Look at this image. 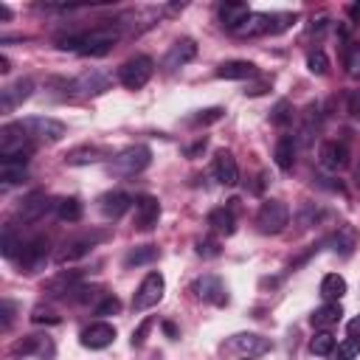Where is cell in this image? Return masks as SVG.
Segmentation results:
<instances>
[{
    "label": "cell",
    "instance_id": "obj_1",
    "mask_svg": "<svg viewBox=\"0 0 360 360\" xmlns=\"http://www.w3.org/2000/svg\"><path fill=\"white\" fill-rule=\"evenodd\" d=\"M118 37L122 34H118L115 25H102V28H93V32H85V34H76V37H63L59 40V48L76 51L82 56H104V54L113 51Z\"/></svg>",
    "mask_w": 360,
    "mask_h": 360
},
{
    "label": "cell",
    "instance_id": "obj_12",
    "mask_svg": "<svg viewBox=\"0 0 360 360\" xmlns=\"http://www.w3.org/2000/svg\"><path fill=\"white\" fill-rule=\"evenodd\" d=\"M194 293H197V298H203V302H208V304H217V307L228 304V290H225V284H223L220 276H203V279H197L194 282Z\"/></svg>",
    "mask_w": 360,
    "mask_h": 360
},
{
    "label": "cell",
    "instance_id": "obj_16",
    "mask_svg": "<svg viewBox=\"0 0 360 360\" xmlns=\"http://www.w3.org/2000/svg\"><path fill=\"white\" fill-rule=\"evenodd\" d=\"M158 217H161V203L153 194H144L135 200V228H141V231L155 228Z\"/></svg>",
    "mask_w": 360,
    "mask_h": 360
},
{
    "label": "cell",
    "instance_id": "obj_21",
    "mask_svg": "<svg viewBox=\"0 0 360 360\" xmlns=\"http://www.w3.org/2000/svg\"><path fill=\"white\" fill-rule=\"evenodd\" d=\"M234 34H236V37H262V34H273V14L251 12Z\"/></svg>",
    "mask_w": 360,
    "mask_h": 360
},
{
    "label": "cell",
    "instance_id": "obj_48",
    "mask_svg": "<svg viewBox=\"0 0 360 360\" xmlns=\"http://www.w3.org/2000/svg\"><path fill=\"white\" fill-rule=\"evenodd\" d=\"M0 313H3V329H9V326H12V318H14L12 302H3V304H0Z\"/></svg>",
    "mask_w": 360,
    "mask_h": 360
},
{
    "label": "cell",
    "instance_id": "obj_45",
    "mask_svg": "<svg viewBox=\"0 0 360 360\" xmlns=\"http://www.w3.org/2000/svg\"><path fill=\"white\" fill-rule=\"evenodd\" d=\"M223 107H208V110H200V115L194 118V122L197 124H214V122H220V118H223Z\"/></svg>",
    "mask_w": 360,
    "mask_h": 360
},
{
    "label": "cell",
    "instance_id": "obj_43",
    "mask_svg": "<svg viewBox=\"0 0 360 360\" xmlns=\"http://www.w3.org/2000/svg\"><path fill=\"white\" fill-rule=\"evenodd\" d=\"M118 310H122V302H118L115 295H104L96 307V315H115Z\"/></svg>",
    "mask_w": 360,
    "mask_h": 360
},
{
    "label": "cell",
    "instance_id": "obj_22",
    "mask_svg": "<svg viewBox=\"0 0 360 360\" xmlns=\"http://www.w3.org/2000/svg\"><path fill=\"white\" fill-rule=\"evenodd\" d=\"M329 245H333V251L338 256L349 259L355 254V248H357V231H355V225H346V223L338 225V231L333 234V239H329Z\"/></svg>",
    "mask_w": 360,
    "mask_h": 360
},
{
    "label": "cell",
    "instance_id": "obj_56",
    "mask_svg": "<svg viewBox=\"0 0 360 360\" xmlns=\"http://www.w3.org/2000/svg\"><path fill=\"white\" fill-rule=\"evenodd\" d=\"M357 183H360V166H357Z\"/></svg>",
    "mask_w": 360,
    "mask_h": 360
},
{
    "label": "cell",
    "instance_id": "obj_18",
    "mask_svg": "<svg viewBox=\"0 0 360 360\" xmlns=\"http://www.w3.org/2000/svg\"><path fill=\"white\" fill-rule=\"evenodd\" d=\"M32 90H34V82H32V79H17L14 85L3 87V90H0V110L12 113L17 104H23L28 96H32Z\"/></svg>",
    "mask_w": 360,
    "mask_h": 360
},
{
    "label": "cell",
    "instance_id": "obj_26",
    "mask_svg": "<svg viewBox=\"0 0 360 360\" xmlns=\"http://www.w3.org/2000/svg\"><path fill=\"white\" fill-rule=\"evenodd\" d=\"M341 315H344V307H341L338 302H326L324 307H318V310L310 315V321H313V326L326 329V326L338 324V321H341Z\"/></svg>",
    "mask_w": 360,
    "mask_h": 360
},
{
    "label": "cell",
    "instance_id": "obj_52",
    "mask_svg": "<svg viewBox=\"0 0 360 360\" xmlns=\"http://www.w3.org/2000/svg\"><path fill=\"white\" fill-rule=\"evenodd\" d=\"M12 68H9V59L6 56H0V74H9Z\"/></svg>",
    "mask_w": 360,
    "mask_h": 360
},
{
    "label": "cell",
    "instance_id": "obj_30",
    "mask_svg": "<svg viewBox=\"0 0 360 360\" xmlns=\"http://www.w3.org/2000/svg\"><path fill=\"white\" fill-rule=\"evenodd\" d=\"M102 158H107L104 149H99V146H82V149H74L65 161H68V166H87V164H99Z\"/></svg>",
    "mask_w": 360,
    "mask_h": 360
},
{
    "label": "cell",
    "instance_id": "obj_9",
    "mask_svg": "<svg viewBox=\"0 0 360 360\" xmlns=\"http://www.w3.org/2000/svg\"><path fill=\"white\" fill-rule=\"evenodd\" d=\"M104 234H85V236H76V239H68V243L54 254V262L56 265H71V262H79L82 256L90 254L96 243H102Z\"/></svg>",
    "mask_w": 360,
    "mask_h": 360
},
{
    "label": "cell",
    "instance_id": "obj_40",
    "mask_svg": "<svg viewBox=\"0 0 360 360\" xmlns=\"http://www.w3.org/2000/svg\"><path fill=\"white\" fill-rule=\"evenodd\" d=\"M102 295V287H93V284H90V287H76L74 290V302H79V304H87V302H96V298Z\"/></svg>",
    "mask_w": 360,
    "mask_h": 360
},
{
    "label": "cell",
    "instance_id": "obj_32",
    "mask_svg": "<svg viewBox=\"0 0 360 360\" xmlns=\"http://www.w3.org/2000/svg\"><path fill=\"white\" fill-rule=\"evenodd\" d=\"M158 259V248L155 245H135L127 256H124V267H141V265H153Z\"/></svg>",
    "mask_w": 360,
    "mask_h": 360
},
{
    "label": "cell",
    "instance_id": "obj_23",
    "mask_svg": "<svg viewBox=\"0 0 360 360\" xmlns=\"http://www.w3.org/2000/svg\"><path fill=\"white\" fill-rule=\"evenodd\" d=\"M214 177L220 180L223 186H236V180H239V169H236V161L231 153H217L214 155Z\"/></svg>",
    "mask_w": 360,
    "mask_h": 360
},
{
    "label": "cell",
    "instance_id": "obj_20",
    "mask_svg": "<svg viewBox=\"0 0 360 360\" xmlns=\"http://www.w3.org/2000/svg\"><path fill=\"white\" fill-rule=\"evenodd\" d=\"M194 56H197L194 40H177V43L169 48V54L164 56V68H166V71H177V68L189 65Z\"/></svg>",
    "mask_w": 360,
    "mask_h": 360
},
{
    "label": "cell",
    "instance_id": "obj_38",
    "mask_svg": "<svg viewBox=\"0 0 360 360\" xmlns=\"http://www.w3.org/2000/svg\"><path fill=\"white\" fill-rule=\"evenodd\" d=\"M307 68H310V74L324 76V74L329 71V59H326V54H324V51H310V56H307Z\"/></svg>",
    "mask_w": 360,
    "mask_h": 360
},
{
    "label": "cell",
    "instance_id": "obj_2",
    "mask_svg": "<svg viewBox=\"0 0 360 360\" xmlns=\"http://www.w3.org/2000/svg\"><path fill=\"white\" fill-rule=\"evenodd\" d=\"M32 153H34V144L20 127V122L6 124L0 130V164H25Z\"/></svg>",
    "mask_w": 360,
    "mask_h": 360
},
{
    "label": "cell",
    "instance_id": "obj_51",
    "mask_svg": "<svg viewBox=\"0 0 360 360\" xmlns=\"http://www.w3.org/2000/svg\"><path fill=\"white\" fill-rule=\"evenodd\" d=\"M346 329H349V338H360V315H357V318H352Z\"/></svg>",
    "mask_w": 360,
    "mask_h": 360
},
{
    "label": "cell",
    "instance_id": "obj_6",
    "mask_svg": "<svg viewBox=\"0 0 360 360\" xmlns=\"http://www.w3.org/2000/svg\"><path fill=\"white\" fill-rule=\"evenodd\" d=\"M290 223V208L282 200H265L259 214H256V228L259 234H282Z\"/></svg>",
    "mask_w": 360,
    "mask_h": 360
},
{
    "label": "cell",
    "instance_id": "obj_50",
    "mask_svg": "<svg viewBox=\"0 0 360 360\" xmlns=\"http://www.w3.org/2000/svg\"><path fill=\"white\" fill-rule=\"evenodd\" d=\"M267 87H270L267 82H256V85H251V87L245 90V96H262V93H265Z\"/></svg>",
    "mask_w": 360,
    "mask_h": 360
},
{
    "label": "cell",
    "instance_id": "obj_3",
    "mask_svg": "<svg viewBox=\"0 0 360 360\" xmlns=\"http://www.w3.org/2000/svg\"><path fill=\"white\" fill-rule=\"evenodd\" d=\"M149 164H153V149L144 146V144H135V146H127L124 153H118L110 161V172L118 175V177H133V175L144 172Z\"/></svg>",
    "mask_w": 360,
    "mask_h": 360
},
{
    "label": "cell",
    "instance_id": "obj_17",
    "mask_svg": "<svg viewBox=\"0 0 360 360\" xmlns=\"http://www.w3.org/2000/svg\"><path fill=\"white\" fill-rule=\"evenodd\" d=\"M113 341H115V326L113 324L96 321V324H90L87 329H82V346H87V349H104Z\"/></svg>",
    "mask_w": 360,
    "mask_h": 360
},
{
    "label": "cell",
    "instance_id": "obj_24",
    "mask_svg": "<svg viewBox=\"0 0 360 360\" xmlns=\"http://www.w3.org/2000/svg\"><path fill=\"white\" fill-rule=\"evenodd\" d=\"M220 79H231V82H243V79H254L256 76V65L245 63V59H231V63H223L217 68Z\"/></svg>",
    "mask_w": 360,
    "mask_h": 360
},
{
    "label": "cell",
    "instance_id": "obj_15",
    "mask_svg": "<svg viewBox=\"0 0 360 360\" xmlns=\"http://www.w3.org/2000/svg\"><path fill=\"white\" fill-rule=\"evenodd\" d=\"M130 205H133V197L127 192H107L99 197V212L104 220H118V217H124L130 212Z\"/></svg>",
    "mask_w": 360,
    "mask_h": 360
},
{
    "label": "cell",
    "instance_id": "obj_19",
    "mask_svg": "<svg viewBox=\"0 0 360 360\" xmlns=\"http://www.w3.org/2000/svg\"><path fill=\"white\" fill-rule=\"evenodd\" d=\"M79 279H82V270H63V273H56L54 279L45 282L43 293H48V295H54V298L74 295V290L79 287Z\"/></svg>",
    "mask_w": 360,
    "mask_h": 360
},
{
    "label": "cell",
    "instance_id": "obj_49",
    "mask_svg": "<svg viewBox=\"0 0 360 360\" xmlns=\"http://www.w3.org/2000/svg\"><path fill=\"white\" fill-rule=\"evenodd\" d=\"M349 115L360 118V90H355V93L349 96Z\"/></svg>",
    "mask_w": 360,
    "mask_h": 360
},
{
    "label": "cell",
    "instance_id": "obj_4",
    "mask_svg": "<svg viewBox=\"0 0 360 360\" xmlns=\"http://www.w3.org/2000/svg\"><path fill=\"white\" fill-rule=\"evenodd\" d=\"M113 85V76L102 68H90L85 74H79L74 82H65V93L68 96H102L107 93Z\"/></svg>",
    "mask_w": 360,
    "mask_h": 360
},
{
    "label": "cell",
    "instance_id": "obj_37",
    "mask_svg": "<svg viewBox=\"0 0 360 360\" xmlns=\"http://www.w3.org/2000/svg\"><path fill=\"white\" fill-rule=\"evenodd\" d=\"M333 355H335V360H355L360 355V338H346L344 344H338V349Z\"/></svg>",
    "mask_w": 360,
    "mask_h": 360
},
{
    "label": "cell",
    "instance_id": "obj_54",
    "mask_svg": "<svg viewBox=\"0 0 360 360\" xmlns=\"http://www.w3.org/2000/svg\"><path fill=\"white\" fill-rule=\"evenodd\" d=\"M0 17H3V20H12V12H9V6H3V3H0Z\"/></svg>",
    "mask_w": 360,
    "mask_h": 360
},
{
    "label": "cell",
    "instance_id": "obj_39",
    "mask_svg": "<svg viewBox=\"0 0 360 360\" xmlns=\"http://www.w3.org/2000/svg\"><path fill=\"white\" fill-rule=\"evenodd\" d=\"M270 122L279 124V127L290 124V122H293V104H290V102H279V104L273 107V115H270Z\"/></svg>",
    "mask_w": 360,
    "mask_h": 360
},
{
    "label": "cell",
    "instance_id": "obj_31",
    "mask_svg": "<svg viewBox=\"0 0 360 360\" xmlns=\"http://www.w3.org/2000/svg\"><path fill=\"white\" fill-rule=\"evenodd\" d=\"M276 164H279V169H284V172L293 169V164H295V135L279 138V144H276Z\"/></svg>",
    "mask_w": 360,
    "mask_h": 360
},
{
    "label": "cell",
    "instance_id": "obj_41",
    "mask_svg": "<svg viewBox=\"0 0 360 360\" xmlns=\"http://www.w3.org/2000/svg\"><path fill=\"white\" fill-rule=\"evenodd\" d=\"M321 208H315V203H307L304 208H302V214H298V223H302L304 228H310V225H315L318 220H321Z\"/></svg>",
    "mask_w": 360,
    "mask_h": 360
},
{
    "label": "cell",
    "instance_id": "obj_11",
    "mask_svg": "<svg viewBox=\"0 0 360 360\" xmlns=\"http://www.w3.org/2000/svg\"><path fill=\"white\" fill-rule=\"evenodd\" d=\"M51 197L45 194V192H32L28 197H23L20 200V208H17V217L23 220V223H37L40 217H45L48 212H51Z\"/></svg>",
    "mask_w": 360,
    "mask_h": 360
},
{
    "label": "cell",
    "instance_id": "obj_29",
    "mask_svg": "<svg viewBox=\"0 0 360 360\" xmlns=\"http://www.w3.org/2000/svg\"><path fill=\"white\" fill-rule=\"evenodd\" d=\"M321 295L326 302H341L346 295V279L338 276V273H326L324 282H321Z\"/></svg>",
    "mask_w": 360,
    "mask_h": 360
},
{
    "label": "cell",
    "instance_id": "obj_44",
    "mask_svg": "<svg viewBox=\"0 0 360 360\" xmlns=\"http://www.w3.org/2000/svg\"><path fill=\"white\" fill-rule=\"evenodd\" d=\"M346 71H349L352 79H360V43L352 45V51L346 56Z\"/></svg>",
    "mask_w": 360,
    "mask_h": 360
},
{
    "label": "cell",
    "instance_id": "obj_46",
    "mask_svg": "<svg viewBox=\"0 0 360 360\" xmlns=\"http://www.w3.org/2000/svg\"><path fill=\"white\" fill-rule=\"evenodd\" d=\"M149 329H153V318H146L135 333H133V346H144V341H146V335H149Z\"/></svg>",
    "mask_w": 360,
    "mask_h": 360
},
{
    "label": "cell",
    "instance_id": "obj_25",
    "mask_svg": "<svg viewBox=\"0 0 360 360\" xmlns=\"http://www.w3.org/2000/svg\"><path fill=\"white\" fill-rule=\"evenodd\" d=\"M248 14H251L248 3H223L220 6V23L228 28V32H236Z\"/></svg>",
    "mask_w": 360,
    "mask_h": 360
},
{
    "label": "cell",
    "instance_id": "obj_10",
    "mask_svg": "<svg viewBox=\"0 0 360 360\" xmlns=\"http://www.w3.org/2000/svg\"><path fill=\"white\" fill-rule=\"evenodd\" d=\"M48 251H51L48 236H34L32 243H25L23 254H20V265H23L25 273H34V270H40L48 262Z\"/></svg>",
    "mask_w": 360,
    "mask_h": 360
},
{
    "label": "cell",
    "instance_id": "obj_27",
    "mask_svg": "<svg viewBox=\"0 0 360 360\" xmlns=\"http://www.w3.org/2000/svg\"><path fill=\"white\" fill-rule=\"evenodd\" d=\"M208 225H212V231L217 234H225L231 236L236 231V217H234V208H214L212 214H208Z\"/></svg>",
    "mask_w": 360,
    "mask_h": 360
},
{
    "label": "cell",
    "instance_id": "obj_28",
    "mask_svg": "<svg viewBox=\"0 0 360 360\" xmlns=\"http://www.w3.org/2000/svg\"><path fill=\"white\" fill-rule=\"evenodd\" d=\"M17 352L23 355H37V357H54V344L48 338H40V335H32V338H25L14 346Z\"/></svg>",
    "mask_w": 360,
    "mask_h": 360
},
{
    "label": "cell",
    "instance_id": "obj_47",
    "mask_svg": "<svg viewBox=\"0 0 360 360\" xmlns=\"http://www.w3.org/2000/svg\"><path fill=\"white\" fill-rule=\"evenodd\" d=\"M32 321H34V324H59V318H56L54 313H45V310H40V307L34 310Z\"/></svg>",
    "mask_w": 360,
    "mask_h": 360
},
{
    "label": "cell",
    "instance_id": "obj_55",
    "mask_svg": "<svg viewBox=\"0 0 360 360\" xmlns=\"http://www.w3.org/2000/svg\"><path fill=\"white\" fill-rule=\"evenodd\" d=\"M349 14L357 17V14H360V3H352V6H349Z\"/></svg>",
    "mask_w": 360,
    "mask_h": 360
},
{
    "label": "cell",
    "instance_id": "obj_34",
    "mask_svg": "<svg viewBox=\"0 0 360 360\" xmlns=\"http://www.w3.org/2000/svg\"><path fill=\"white\" fill-rule=\"evenodd\" d=\"M28 177L25 164H0V183L3 186H17Z\"/></svg>",
    "mask_w": 360,
    "mask_h": 360
},
{
    "label": "cell",
    "instance_id": "obj_7",
    "mask_svg": "<svg viewBox=\"0 0 360 360\" xmlns=\"http://www.w3.org/2000/svg\"><path fill=\"white\" fill-rule=\"evenodd\" d=\"M164 293H166V282H164V276L158 273V270H153L144 282H141V287L135 290V298H133V310H138V313H144V310H153L161 298H164Z\"/></svg>",
    "mask_w": 360,
    "mask_h": 360
},
{
    "label": "cell",
    "instance_id": "obj_14",
    "mask_svg": "<svg viewBox=\"0 0 360 360\" xmlns=\"http://www.w3.org/2000/svg\"><path fill=\"white\" fill-rule=\"evenodd\" d=\"M318 158H321V166H324V169L341 172V169L349 166V146L341 144V141H326V144L321 146Z\"/></svg>",
    "mask_w": 360,
    "mask_h": 360
},
{
    "label": "cell",
    "instance_id": "obj_13",
    "mask_svg": "<svg viewBox=\"0 0 360 360\" xmlns=\"http://www.w3.org/2000/svg\"><path fill=\"white\" fill-rule=\"evenodd\" d=\"M223 349H228V352H239V355H262V352H267L270 349V341L267 338H262V335H254V333H239V335H234L231 341H225L223 344Z\"/></svg>",
    "mask_w": 360,
    "mask_h": 360
},
{
    "label": "cell",
    "instance_id": "obj_5",
    "mask_svg": "<svg viewBox=\"0 0 360 360\" xmlns=\"http://www.w3.org/2000/svg\"><path fill=\"white\" fill-rule=\"evenodd\" d=\"M20 127L25 130V135L32 141H45V144H56L65 138V124L56 122V118H48V115H28L20 122Z\"/></svg>",
    "mask_w": 360,
    "mask_h": 360
},
{
    "label": "cell",
    "instance_id": "obj_33",
    "mask_svg": "<svg viewBox=\"0 0 360 360\" xmlns=\"http://www.w3.org/2000/svg\"><path fill=\"white\" fill-rule=\"evenodd\" d=\"M56 214H59L63 223H79L82 214H85V208H82V203L76 197H65V200L56 203Z\"/></svg>",
    "mask_w": 360,
    "mask_h": 360
},
{
    "label": "cell",
    "instance_id": "obj_36",
    "mask_svg": "<svg viewBox=\"0 0 360 360\" xmlns=\"http://www.w3.org/2000/svg\"><path fill=\"white\" fill-rule=\"evenodd\" d=\"M310 349L315 352V355H321V357H326V355H333L335 352V335L333 333H318L313 341H310Z\"/></svg>",
    "mask_w": 360,
    "mask_h": 360
},
{
    "label": "cell",
    "instance_id": "obj_35",
    "mask_svg": "<svg viewBox=\"0 0 360 360\" xmlns=\"http://www.w3.org/2000/svg\"><path fill=\"white\" fill-rule=\"evenodd\" d=\"M0 254H3L6 259H14L17 254H23V243L17 239V234H14L12 225H6V228H3V236H0Z\"/></svg>",
    "mask_w": 360,
    "mask_h": 360
},
{
    "label": "cell",
    "instance_id": "obj_42",
    "mask_svg": "<svg viewBox=\"0 0 360 360\" xmlns=\"http://www.w3.org/2000/svg\"><path fill=\"white\" fill-rule=\"evenodd\" d=\"M197 254H200L203 259H217L223 251H220L217 239H200V243H197Z\"/></svg>",
    "mask_w": 360,
    "mask_h": 360
},
{
    "label": "cell",
    "instance_id": "obj_8",
    "mask_svg": "<svg viewBox=\"0 0 360 360\" xmlns=\"http://www.w3.org/2000/svg\"><path fill=\"white\" fill-rule=\"evenodd\" d=\"M153 71H155V65L149 56H133L118 68V79H122V85L130 87V90H141L149 82V76H153Z\"/></svg>",
    "mask_w": 360,
    "mask_h": 360
},
{
    "label": "cell",
    "instance_id": "obj_53",
    "mask_svg": "<svg viewBox=\"0 0 360 360\" xmlns=\"http://www.w3.org/2000/svg\"><path fill=\"white\" fill-rule=\"evenodd\" d=\"M164 333H166L169 338H175V335H177V329H175V324H164Z\"/></svg>",
    "mask_w": 360,
    "mask_h": 360
}]
</instances>
